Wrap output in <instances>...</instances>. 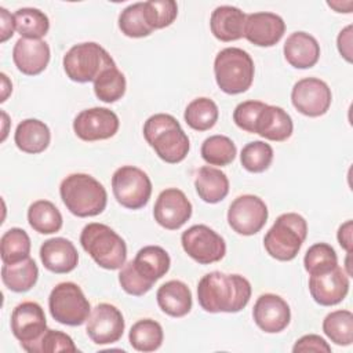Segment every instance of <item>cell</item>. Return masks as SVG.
<instances>
[{
	"label": "cell",
	"mask_w": 353,
	"mask_h": 353,
	"mask_svg": "<svg viewBox=\"0 0 353 353\" xmlns=\"http://www.w3.org/2000/svg\"><path fill=\"white\" fill-rule=\"evenodd\" d=\"M15 30L25 39H41L50 29L48 17L33 7H23L14 12Z\"/></svg>",
	"instance_id": "33"
},
{
	"label": "cell",
	"mask_w": 353,
	"mask_h": 353,
	"mask_svg": "<svg viewBox=\"0 0 353 353\" xmlns=\"http://www.w3.org/2000/svg\"><path fill=\"white\" fill-rule=\"evenodd\" d=\"M255 324L268 334H277L287 328L291 320L288 303L276 294H262L252 309Z\"/></svg>",
	"instance_id": "18"
},
{
	"label": "cell",
	"mask_w": 353,
	"mask_h": 353,
	"mask_svg": "<svg viewBox=\"0 0 353 353\" xmlns=\"http://www.w3.org/2000/svg\"><path fill=\"white\" fill-rule=\"evenodd\" d=\"M183 251L200 265H210L221 261L226 254V244L222 236L207 225H193L181 236Z\"/></svg>",
	"instance_id": "10"
},
{
	"label": "cell",
	"mask_w": 353,
	"mask_h": 353,
	"mask_svg": "<svg viewBox=\"0 0 353 353\" xmlns=\"http://www.w3.org/2000/svg\"><path fill=\"white\" fill-rule=\"evenodd\" d=\"M323 331L331 342L349 346L353 342V313L350 310H334L323 320Z\"/></svg>",
	"instance_id": "34"
},
{
	"label": "cell",
	"mask_w": 353,
	"mask_h": 353,
	"mask_svg": "<svg viewBox=\"0 0 353 353\" xmlns=\"http://www.w3.org/2000/svg\"><path fill=\"white\" fill-rule=\"evenodd\" d=\"M159 307L171 317L186 316L193 305L190 288L181 280H170L161 284L156 292Z\"/></svg>",
	"instance_id": "25"
},
{
	"label": "cell",
	"mask_w": 353,
	"mask_h": 353,
	"mask_svg": "<svg viewBox=\"0 0 353 353\" xmlns=\"http://www.w3.org/2000/svg\"><path fill=\"white\" fill-rule=\"evenodd\" d=\"M83 250L103 269L117 270L125 263L127 245L110 226L91 222L85 225L80 234Z\"/></svg>",
	"instance_id": "4"
},
{
	"label": "cell",
	"mask_w": 353,
	"mask_h": 353,
	"mask_svg": "<svg viewBox=\"0 0 353 353\" xmlns=\"http://www.w3.org/2000/svg\"><path fill=\"white\" fill-rule=\"evenodd\" d=\"M40 259L52 273H69L79 263V254L73 243L65 237H52L40 247Z\"/></svg>",
	"instance_id": "21"
},
{
	"label": "cell",
	"mask_w": 353,
	"mask_h": 353,
	"mask_svg": "<svg viewBox=\"0 0 353 353\" xmlns=\"http://www.w3.org/2000/svg\"><path fill=\"white\" fill-rule=\"evenodd\" d=\"M30 237L21 228H11L0 239V256L3 263H17L29 258Z\"/></svg>",
	"instance_id": "35"
},
{
	"label": "cell",
	"mask_w": 353,
	"mask_h": 353,
	"mask_svg": "<svg viewBox=\"0 0 353 353\" xmlns=\"http://www.w3.org/2000/svg\"><path fill=\"white\" fill-rule=\"evenodd\" d=\"M26 352L29 353H55V352H77L73 339L57 330L47 328L37 342L30 345Z\"/></svg>",
	"instance_id": "42"
},
{
	"label": "cell",
	"mask_w": 353,
	"mask_h": 353,
	"mask_svg": "<svg viewBox=\"0 0 353 353\" xmlns=\"http://www.w3.org/2000/svg\"><path fill=\"white\" fill-rule=\"evenodd\" d=\"M125 77L116 66L105 69L94 81V92L97 98L106 103H113L121 99L125 94Z\"/></svg>",
	"instance_id": "36"
},
{
	"label": "cell",
	"mask_w": 353,
	"mask_h": 353,
	"mask_svg": "<svg viewBox=\"0 0 353 353\" xmlns=\"http://www.w3.org/2000/svg\"><path fill=\"white\" fill-rule=\"evenodd\" d=\"M119 28L127 37L139 39L149 36L153 29L146 23L143 15V3H134L125 7L119 15Z\"/></svg>",
	"instance_id": "38"
},
{
	"label": "cell",
	"mask_w": 353,
	"mask_h": 353,
	"mask_svg": "<svg viewBox=\"0 0 353 353\" xmlns=\"http://www.w3.org/2000/svg\"><path fill=\"white\" fill-rule=\"evenodd\" d=\"M332 101L331 88L317 77L298 80L291 91L294 108L307 117H319L328 112Z\"/></svg>",
	"instance_id": "12"
},
{
	"label": "cell",
	"mask_w": 353,
	"mask_h": 353,
	"mask_svg": "<svg viewBox=\"0 0 353 353\" xmlns=\"http://www.w3.org/2000/svg\"><path fill=\"white\" fill-rule=\"evenodd\" d=\"M48 309L55 321L70 327L81 325L91 313L83 290L72 281L59 283L52 288L48 296Z\"/></svg>",
	"instance_id": "8"
},
{
	"label": "cell",
	"mask_w": 353,
	"mask_h": 353,
	"mask_svg": "<svg viewBox=\"0 0 353 353\" xmlns=\"http://www.w3.org/2000/svg\"><path fill=\"white\" fill-rule=\"evenodd\" d=\"M352 30L353 26L347 25L342 29L336 37V47L339 54L350 63L352 62Z\"/></svg>",
	"instance_id": "46"
},
{
	"label": "cell",
	"mask_w": 353,
	"mask_h": 353,
	"mask_svg": "<svg viewBox=\"0 0 353 353\" xmlns=\"http://www.w3.org/2000/svg\"><path fill=\"white\" fill-rule=\"evenodd\" d=\"M254 73L255 66L251 55L239 47L223 48L215 57V81L225 94L245 92L254 81Z\"/></svg>",
	"instance_id": "5"
},
{
	"label": "cell",
	"mask_w": 353,
	"mask_h": 353,
	"mask_svg": "<svg viewBox=\"0 0 353 353\" xmlns=\"http://www.w3.org/2000/svg\"><path fill=\"white\" fill-rule=\"evenodd\" d=\"M0 77H1V99L0 102H6L7 101V97L11 94L12 91V84L11 81L8 80L7 74L6 73H0Z\"/></svg>",
	"instance_id": "49"
},
{
	"label": "cell",
	"mask_w": 353,
	"mask_h": 353,
	"mask_svg": "<svg viewBox=\"0 0 353 353\" xmlns=\"http://www.w3.org/2000/svg\"><path fill=\"white\" fill-rule=\"evenodd\" d=\"M143 15L153 30L163 29L175 21L178 6L174 0H149L143 3Z\"/></svg>",
	"instance_id": "41"
},
{
	"label": "cell",
	"mask_w": 353,
	"mask_h": 353,
	"mask_svg": "<svg viewBox=\"0 0 353 353\" xmlns=\"http://www.w3.org/2000/svg\"><path fill=\"white\" fill-rule=\"evenodd\" d=\"M39 279V268L29 256L17 263H4L1 268V280L4 285L14 292L29 291Z\"/></svg>",
	"instance_id": "29"
},
{
	"label": "cell",
	"mask_w": 353,
	"mask_h": 353,
	"mask_svg": "<svg viewBox=\"0 0 353 353\" xmlns=\"http://www.w3.org/2000/svg\"><path fill=\"white\" fill-rule=\"evenodd\" d=\"M218 116L219 110L216 103L207 97L193 99L183 113L186 124L196 131H207L212 128L218 121Z\"/></svg>",
	"instance_id": "32"
},
{
	"label": "cell",
	"mask_w": 353,
	"mask_h": 353,
	"mask_svg": "<svg viewBox=\"0 0 353 353\" xmlns=\"http://www.w3.org/2000/svg\"><path fill=\"white\" fill-rule=\"evenodd\" d=\"M305 270L309 274H319L338 266L335 250L327 243H316L310 245L303 258Z\"/></svg>",
	"instance_id": "39"
},
{
	"label": "cell",
	"mask_w": 353,
	"mask_h": 353,
	"mask_svg": "<svg viewBox=\"0 0 353 353\" xmlns=\"http://www.w3.org/2000/svg\"><path fill=\"white\" fill-rule=\"evenodd\" d=\"M63 70L76 83H90L108 68L116 66L109 52L98 43L88 41L74 44L63 55Z\"/></svg>",
	"instance_id": "7"
},
{
	"label": "cell",
	"mask_w": 353,
	"mask_h": 353,
	"mask_svg": "<svg viewBox=\"0 0 353 353\" xmlns=\"http://www.w3.org/2000/svg\"><path fill=\"white\" fill-rule=\"evenodd\" d=\"M164 339L161 325L152 319H142L132 324L128 341L130 345L138 352H154L157 350Z\"/></svg>",
	"instance_id": "31"
},
{
	"label": "cell",
	"mask_w": 353,
	"mask_h": 353,
	"mask_svg": "<svg viewBox=\"0 0 353 353\" xmlns=\"http://www.w3.org/2000/svg\"><path fill=\"white\" fill-rule=\"evenodd\" d=\"M285 32L283 18L274 12L261 11L248 14L244 25V37L258 47L277 44Z\"/></svg>",
	"instance_id": "19"
},
{
	"label": "cell",
	"mask_w": 353,
	"mask_h": 353,
	"mask_svg": "<svg viewBox=\"0 0 353 353\" xmlns=\"http://www.w3.org/2000/svg\"><path fill=\"white\" fill-rule=\"evenodd\" d=\"M266 106V103L261 101H244L240 102L233 110V121L243 131L255 134V123L261 113V110Z\"/></svg>",
	"instance_id": "44"
},
{
	"label": "cell",
	"mask_w": 353,
	"mask_h": 353,
	"mask_svg": "<svg viewBox=\"0 0 353 353\" xmlns=\"http://www.w3.org/2000/svg\"><path fill=\"white\" fill-rule=\"evenodd\" d=\"M46 330V314L37 302L26 301L14 307L11 313V331L25 350L37 342Z\"/></svg>",
	"instance_id": "15"
},
{
	"label": "cell",
	"mask_w": 353,
	"mask_h": 353,
	"mask_svg": "<svg viewBox=\"0 0 353 353\" xmlns=\"http://www.w3.org/2000/svg\"><path fill=\"white\" fill-rule=\"evenodd\" d=\"M14 141L19 150L29 154H37L48 148L51 132L44 121L37 119H26L17 125Z\"/></svg>",
	"instance_id": "26"
},
{
	"label": "cell",
	"mask_w": 353,
	"mask_h": 353,
	"mask_svg": "<svg viewBox=\"0 0 353 353\" xmlns=\"http://www.w3.org/2000/svg\"><path fill=\"white\" fill-rule=\"evenodd\" d=\"M201 157L210 165H228L237 153L234 142L225 135H211L204 139L201 145Z\"/></svg>",
	"instance_id": "37"
},
{
	"label": "cell",
	"mask_w": 353,
	"mask_h": 353,
	"mask_svg": "<svg viewBox=\"0 0 353 353\" xmlns=\"http://www.w3.org/2000/svg\"><path fill=\"white\" fill-rule=\"evenodd\" d=\"M247 15L237 7L219 6L210 18L211 33L221 41H234L244 37Z\"/></svg>",
	"instance_id": "24"
},
{
	"label": "cell",
	"mask_w": 353,
	"mask_h": 353,
	"mask_svg": "<svg viewBox=\"0 0 353 353\" xmlns=\"http://www.w3.org/2000/svg\"><path fill=\"white\" fill-rule=\"evenodd\" d=\"M307 234L305 218L296 212L281 214L263 237L266 252L277 261H292Z\"/></svg>",
	"instance_id": "6"
},
{
	"label": "cell",
	"mask_w": 353,
	"mask_h": 353,
	"mask_svg": "<svg viewBox=\"0 0 353 353\" xmlns=\"http://www.w3.org/2000/svg\"><path fill=\"white\" fill-rule=\"evenodd\" d=\"M112 190L117 203L130 210L145 207L152 194V181L135 165H121L113 172Z\"/></svg>",
	"instance_id": "9"
},
{
	"label": "cell",
	"mask_w": 353,
	"mask_h": 353,
	"mask_svg": "<svg viewBox=\"0 0 353 353\" xmlns=\"http://www.w3.org/2000/svg\"><path fill=\"white\" fill-rule=\"evenodd\" d=\"M309 291L314 302L321 306L338 305L349 292V276L339 266L324 273L310 274Z\"/></svg>",
	"instance_id": "17"
},
{
	"label": "cell",
	"mask_w": 353,
	"mask_h": 353,
	"mask_svg": "<svg viewBox=\"0 0 353 353\" xmlns=\"http://www.w3.org/2000/svg\"><path fill=\"white\" fill-rule=\"evenodd\" d=\"M50 47L41 39L21 37L12 48V61L26 76L40 74L50 62Z\"/></svg>",
	"instance_id": "20"
},
{
	"label": "cell",
	"mask_w": 353,
	"mask_h": 353,
	"mask_svg": "<svg viewBox=\"0 0 353 353\" xmlns=\"http://www.w3.org/2000/svg\"><path fill=\"white\" fill-rule=\"evenodd\" d=\"M268 207L262 199L254 194L236 197L228 210V223L239 234L252 236L266 223Z\"/></svg>",
	"instance_id": "11"
},
{
	"label": "cell",
	"mask_w": 353,
	"mask_h": 353,
	"mask_svg": "<svg viewBox=\"0 0 353 353\" xmlns=\"http://www.w3.org/2000/svg\"><path fill=\"white\" fill-rule=\"evenodd\" d=\"M352 233H353V222L352 221H346L345 223H342L336 233L338 243L346 252H352V245H353Z\"/></svg>",
	"instance_id": "48"
},
{
	"label": "cell",
	"mask_w": 353,
	"mask_h": 353,
	"mask_svg": "<svg viewBox=\"0 0 353 353\" xmlns=\"http://www.w3.org/2000/svg\"><path fill=\"white\" fill-rule=\"evenodd\" d=\"M285 61L296 69H309L320 58V44L306 32L291 33L283 47Z\"/></svg>",
	"instance_id": "22"
},
{
	"label": "cell",
	"mask_w": 353,
	"mask_h": 353,
	"mask_svg": "<svg viewBox=\"0 0 353 353\" xmlns=\"http://www.w3.org/2000/svg\"><path fill=\"white\" fill-rule=\"evenodd\" d=\"M1 117H3V137H1V141H4L7 138V125H8V116L4 110H1Z\"/></svg>",
	"instance_id": "50"
},
{
	"label": "cell",
	"mask_w": 353,
	"mask_h": 353,
	"mask_svg": "<svg viewBox=\"0 0 353 353\" xmlns=\"http://www.w3.org/2000/svg\"><path fill=\"white\" fill-rule=\"evenodd\" d=\"M0 21H1V37L0 41L4 43L7 41L10 37H12L14 30H15V19L14 15L10 14L4 7H0Z\"/></svg>",
	"instance_id": "47"
},
{
	"label": "cell",
	"mask_w": 353,
	"mask_h": 353,
	"mask_svg": "<svg viewBox=\"0 0 353 353\" xmlns=\"http://www.w3.org/2000/svg\"><path fill=\"white\" fill-rule=\"evenodd\" d=\"M28 222L33 230L41 234H52L62 228V214L54 203L37 200L28 208Z\"/></svg>",
	"instance_id": "30"
},
{
	"label": "cell",
	"mask_w": 353,
	"mask_h": 353,
	"mask_svg": "<svg viewBox=\"0 0 353 353\" xmlns=\"http://www.w3.org/2000/svg\"><path fill=\"white\" fill-rule=\"evenodd\" d=\"M194 188L203 201L215 204L228 196L229 179L223 171L210 165H203L197 171Z\"/></svg>",
	"instance_id": "28"
},
{
	"label": "cell",
	"mask_w": 353,
	"mask_h": 353,
	"mask_svg": "<svg viewBox=\"0 0 353 353\" xmlns=\"http://www.w3.org/2000/svg\"><path fill=\"white\" fill-rule=\"evenodd\" d=\"M117 114L108 108H90L81 110L73 120L74 134L85 142L109 139L119 131Z\"/></svg>",
	"instance_id": "13"
},
{
	"label": "cell",
	"mask_w": 353,
	"mask_h": 353,
	"mask_svg": "<svg viewBox=\"0 0 353 353\" xmlns=\"http://www.w3.org/2000/svg\"><path fill=\"white\" fill-rule=\"evenodd\" d=\"M59 194L69 212L79 218L99 215L108 203V193L103 185L83 172L68 175L61 182Z\"/></svg>",
	"instance_id": "3"
},
{
	"label": "cell",
	"mask_w": 353,
	"mask_h": 353,
	"mask_svg": "<svg viewBox=\"0 0 353 353\" xmlns=\"http://www.w3.org/2000/svg\"><path fill=\"white\" fill-rule=\"evenodd\" d=\"M294 124L291 116L280 106L266 105L255 123V134L265 139L283 142L292 135Z\"/></svg>",
	"instance_id": "23"
},
{
	"label": "cell",
	"mask_w": 353,
	"mask_h": 353,
	"mask_svg": "<svg viewBox=\"0 0 353 353\" xmlns=\"http://www.w3.org/2000/svg\"><path fill=\"white\" fill-rule=\"evenodd\" d=\"M192 211V203L186 194L176 188H168L157 196L153 216L161 228L176 230L190 219Z\"/></svg>",
	"instance_id": "16"
},
{
	"label": "cell",
	"mask_w": 353,
	"mask_h": 353,
	"mask_svg": "<svg viewBox=\"0 0 353 353\" xmlns=\"http://www.w3.org/2000/svg\"><path fill=\"white\" fill-rule=\"evenodd\" d=\"M273 160V148L263 141L247 143L240 153L241 165L250 172H263Z\"/></svg>",
	"instance_id": "40"
},
{
	"label": "cell",
	"mask_w": 353,
	"mask_h": 353,
	"mask_svg": "<svg viewBox=\"0 0 353 353\" xmlns=\"http://www.w3.org/2000/svg\"><path fill=\"white\" fill-rule=\"evenodd\" d=\"M143 138L165 163H181L189 153L190 142L178 120L167 113H156L143 124Z\"/></svg>",
	"instance_id": "2"
},
{
	"label": "cell",
	"mask_w": 353,
	"mask_h": 353,
	"mask_svg": "<svg viewBox=\"0 0 353 353\" xmlns=\"http://www.w3.org/2000/svg\"><path fill=\"white\" fill-rule=\"evenodd\" d=\"M124 327V317L114 305L99 303L87 319L85 332L94 343L109 345L123 336Z\"/></svg>",
	"instance_id": "14"
},
{
	"label": "cell",
	"mask_w": 353,
	"mask_h": 353,
	"mask_svg": "<svg viewBox=\"0 0 353 353\" xmlns=\"http://www.w3.org/2000/svg\"><path fill=\"white\" fill-rule=\"evenodd\" d=\"M119 283L127 294L134 296H142L153 287L135 270L132 261H128L121 266L119 273Z\"/></svg>",
	"instance_id": "43"
},
{
	"label": "cell",
	"mask_w": 353,
	"mask_h": 353,
	"mask_svg": "<svg viewBox=\"0 0 353 353\" xmlns=\"http://www.w3.org/2000/svg\"><path fill=\"white\" fill-rule=\"evenodd\" d=\"M294 353H302V352H317V353H330L331 352V346L325 342L324 338H321L320 335L316 334H307L301 336L294 347H292Z\"/></svg>",
	"instance_id": "45"
},
{
	"label": "cell",
	"mask_w": 353,
	"mask_h": 353,
	"mask_svg": "<svg viewBox=\"0 0 353 353\" xmlns=\"http://www.w3.org/2000/svg\"><path fill=\"white\" fill-rule=\"evenodd\" d=\"M251 298V284L240 274L210 272L197 284V301L208 313H237Z\"/></svg>",
	"instance_id": "1"
},
{
	"label": "cell",
	"mask_w": 353,
	"mask_h": 353,
	"mask_svg": "<svg viewBox=\"0 0 353 353\" xmlns=\"http://www.w3.org/2000/svg\"><path fill=\"white\" fill-rule=\"evenodd\" d=\"M131 261L135 270L152 285L170 270L171 265L168 252L159 245L142 247Z\"/></svg>",
	"instance_id": "27"
}]
</instances>
